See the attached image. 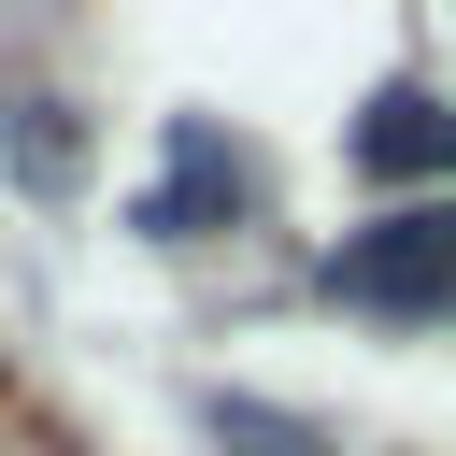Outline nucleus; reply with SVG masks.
Instances as JSON below:
<instances>
[{
  "instance_id": "3",
  "label": "nucleus",
  "mask_w": 456,
  "mask_h": 456,
  "mask_svg": "<svg viewBox=\"0 0 456 456\" xmlns=\"http://www.w3.org/2000/svg\"><path fill=\"white\" fill-rule=\"evenodd\" d=\"M0 171H14L28 200H71V185H86V114H71L43 71H0Z\"/></svg>"
},
{
  "instance_id": "2",
  "label": "nucleus",
  "mask_w": 456,
  "mask_h": 456,
  "mask_svg": "<svg viewBox=\"0 0 456 456\" xmlns=\"http://www.w3.org/2000/svg\"><path fill=\"white\" fill-rule=\"evenodd\" d=\"M342 171L356 185H428L456 200V86H370L342 114Z\"/></svg>"
},
{
  "instance_id": "4",
  "label": "nucleus",
  "mask_w": 456,
  "mask_h": 456,
  "mask_svg": "<svg viewBox=\"0 0 456 456\" xmlns=\"http://www.w3.org/2000/svg\"><path fill=\"white\" fill-rule=\"evenodd\" d=\"M242 185H256V171H242V142L171 128V185H142V200H128V228H142V242H200V214H214V200L242 214Z\"/></svg>"
},
{
  "instance_id": "1",
  "label": "nucleus",
  "mask_w": 456,
  "mask_h": 456,
  "mask_svg": "<svg viewBox=\"0 0 456 456\" xmlns=\"http://www.w3.org/2000/svg\"><path fill=\"white\" fill-rule=\"evenodd\" d=\"M314 285L385 328H456V200H385L370 228H342L314 256Z\"/></svg>"
},
{
  "instance_id": "5",
  "label": "nucleus",
  "mask_w": 456,
  "mask_h": 456,
  "mask_svg": "<svg viewBox=\"0 0 456 456\" xmlns=\"http://www.w3.org/2000/svg\"><path fill=\"white\" fill-rule=\"evenodd\" d=\"M200 428H214L228 456H342L314 413H285V399H242V385H200Z\"/></svg>"
}]
</instances>
